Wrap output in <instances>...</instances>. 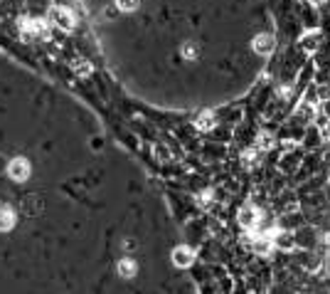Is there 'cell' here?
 Listing matches in <instances>:
<instances>
[{
	"instance_id": "obj_1",
	"label": "cell",
	"mask_w": 330,
	"mask_h": 294,
	"mask_svg": "<svg viewBox=\"0 0 330 294\" xmlns=\"http://www.w3.org/2000/svg\"><path fill=\"white\" fill-rule=\"evenodd\" d=\"M27 173H30V166H27L25 158H15V161L10 163V176H12L15 181H25Z\"/></svg>"
},
{
	"instance_id": "obj_2",
	"label": "cell",
	"mask_w": 330,
	"mask_h": 294,
	"mask_svg": "<svg viewBox=\"0 0 330 294\" xmlns=\"http://www.w3.org/2000/svg\"><path fill=\"white\" fill-rule=\"evenodd\" d=\"M173 260H175V265H178V267H185V265H190V262H193V252H190L188 247H178V250L173 252Z\"/></svg>"
},
{
	"instance_id": "obj_3",
	"label": "cell",
	"mask_w": 330,
	"mask_h": 294,
	"mask_svg": "<svg viewBox=\"0 0 330 294\" xmlns=\"http://www.w3.org/2000/svg\"><path fill=\"white\" fill-rule=\"evenodd\" d=\"M12 222H15V213L5 205V208H0V230H10L12 227Z\"/></svg>"
},
{
	"instance_id": "obj_4",
	"label": "cell",
	"mask_w": 330,
	"mask_h": 294,
	"mask_svg": "<svg viewBox=\"0 0 330 294\" xmlns=\"http://www.w3.org/2000/svg\"><path fill=\"white\" fill-rule=\"evenodd\" d=\"M271 47H273L271 35H259V37L254 40V50H257V52H268Z\"/></svg>"
},
{
	"instance_id": "obj_5",
	"label": "cell",
	"mask_w": 330,
	"mask_h": 294,
	"mask_svg": "<svg viewBox=\"0 0 330 294\" xmlns=\"http://www.w3.org/2000/svg\"><path fill=\"white\" fill-rule=\"evenodd\" d=\"M121 10H135L138 7V0H116Z\"/></svg>"
},
{
	"instance_id": "obj_6",
	"label": "cell",
	"mask_w": 330,
	"mask_h": 294,
	"mask_svg": "<svg viewBox=\"0 0 330 294\" xmlns=\"http://www.w3.org/2000/svg\"><path fill=\"white\" fill-rule=\"evenodd\" d=\"M133 272H135V270H133V262H131V260H124V262H121V275L131 277Z\"/></svg>"
},
{
	"instance_id": "obj_7",
	"label": "cell",
	"mask_w": 330,
	"mask_h": 294,
	"mask_svg": "<svg viewBox=\"0 0 330 294\" xmlns=\"http://www.w3.org/2000/svg\"><path fill=\"white\" fill-rule=\"evenodd\" d=\"M57 20H60L65 27H69V25H71V15H69L66 10H60V12H57Z\"/></svg>"
},
{
	"instance_id": "obj_8",
	"label": "cell",
	"mask_w": 330,
	"mask_h": 294,
	"mask_svg": "<svg viewBox=\"0 0 330 294\" xmlns=\"http://www.w3.org/2000/svg\"><path fill=\"white\" fill-rule=\"evenodd\" d=\"M318 45V35H306L303 37V47H316Z\"/></svg>"
},
{
	"instance_id": "obj_9",
	"label": "cell",
	"mask_w": 330,
	"mask_h": 294,
	"mask_svg": "<svg viewBox=\"0 0 330 294\" xmlns=\"http://www.w3.org/2000/svg\"><path fill=\"white\" fill-rule=\"evenodd\" d=\"M311 2H316V5H318V2H323V0H311Z\"/></svg>"
}]
</instances>
